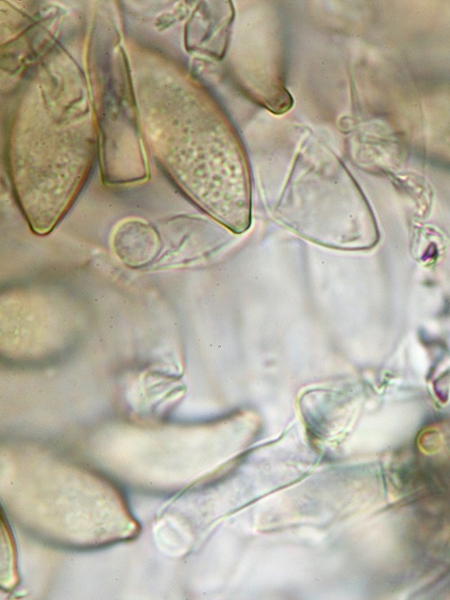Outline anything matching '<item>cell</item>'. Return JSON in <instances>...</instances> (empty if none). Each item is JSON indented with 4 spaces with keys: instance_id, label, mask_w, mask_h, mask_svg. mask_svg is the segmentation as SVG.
Instances as JSON below:
<instances>
[{
    "instance_id": "6da1fadb",
    "label": "cell",
    "mask_w": 450,
    "mask_h": 600,
    "mask_svg": "<svg viewBox=\"0 0 450 600\" xmlns=\"http://www.w3.org/2000/svg\"><path fill=\"white\" fill-rule=\"evenodd\" d=\"M111 245L126 265L140 268L151 263L161 249L158 231L147 221L127 218L114 227Z\"/></svg>"
}]
</instances>
